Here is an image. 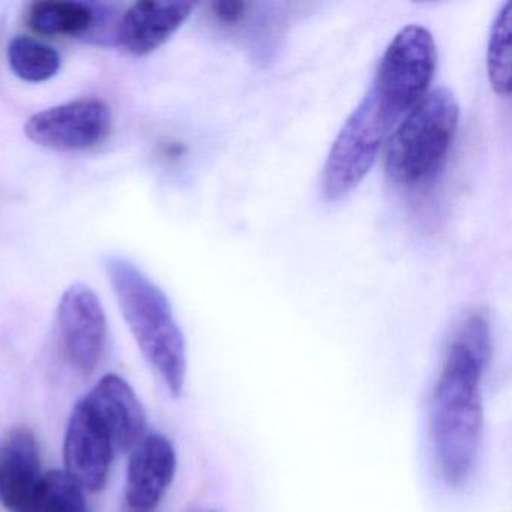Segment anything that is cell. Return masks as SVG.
Listing matches in <instances>:
<instances>
[{"instance_id": "9", "label": "cell", "mask_w": 512, "mask_h": 512, "mask_svg": "<svg viewBox=\"0 0 512 512\" xmlns=\"http://www.w3.org/2000/svg\"><path fill=\"white\" fill-rule=\"evenodd\" d=\"M112 443L82 401L77 403L65 434V473L82 490L100 491L109 479Z\"/></svg>"}, {"instance_id": "17", "label": "cell", "mask_w": 512, "mask_h": 512, "mask_svg": "<svg viewBox=\"0 0 512 512\" xmlns=\"http://www.w3.org/2000/svg\"><path fill=\"white\" fill-rule=\"evenodd\" d=\"M208 512H217V511H208Z\"/></svg>"}, {"instance_id": "2", "label": "cell", "mask_w": 512, "mask_h": 512, "mask_svg": "<svg viewBox=\"0 0 512 512\" xmlns=\"http://www.w3.org/2000/svg\"><path fill=\"white\" fill-rule=\"evenodd\" d=\"M104 266L140 352L160 374L170 395L178 398L187 377V344L169 298L139 266L124 257H107Z\"/></svg>"}, {"instance_id": "7", "label": "cell", "mask_w": 512, "mask_h": 512, "mask_svg": "<svg viewBox=\"0 0 512 512\" xmlns=\"http://www.w3.org/2000/svg\"><path fill=\"white\" fill-rule=\"evenodd\" d=\"M58 328L68 364L80 376H91L107 341L106 311L91 287L76 283L65 290L58 307Z\"/></svg>"}, {"instance_id": "14", "label": "cell", "mask_w": 512, "mask_h": 512, "mask_svg": "<svg viewBox=\"0 0 512 512\" xmlns=\"http://www.w3.org/2000/svg\"><path fill=\"white\" fill-rule=\"evenodd\" d=\"M7 55L11 70L25 82H47L61 70V56L52 46L25 35L11 40Z\"/></svg>"}, {"instance_id": "6", "label": "cell", "mask_w": 512, "mask_h": 512, "mask_svg": "<svg viewBox=\"0 0 512 512\" xmlns=\"http://www.w3.org/2000/svg\"><path fill=\"white\" fill-rule=\"evenodd\" d=\"M112 131V113L104 101L83 98L35 113L25 134L35 145L55 151H88Z\"/></svg>"}, {"instance_id": "3", "label": "cell", "mask_w": 512, "mask_h": 512, "mask_svg": "<svg viewBox=\"0 0 512 512\" xmlns=\"http://www.w3.org/2000/svg\"><path fill=\"white\" fill-rule=\"evenodd\" d=\"M460 122V106L448 88L427 92L404 116L389 140L385 170L406 190L427 187L439 175Z\"/></svg>"}, {"instance_id": "11", "label": "cell", "mask_w": 512, "mask_h": 512, "mask_svg": "<svg viewBox=\"0 0 512 512\" xmlns=\"http://www.w3.org/2000/svg\"><path fill=\"white\" fill-rule=\"evenodd\" d=\"M41 481L37 437L29 428H13L0 439V505L28 512Z\"/></svg>"}, {"instance_id": "5", "label": "cell", "mask_w": 512, "mask_h": 512, "mask_svg": "<svg viewBox=\"0 0 512 512\" xmlns=\"http://www.w3.org/2000/svg\"><path fill=\"white\" fill-rule=\"evenodd\" d=\"M395 125L377 109L370 95L353 109L332 143L322 173V193L329 202L349 196L376 163Z\"/></svg>"}, {"instance_id": "1", "label": "cell", "mask_w": 512, "mask_h": 512, "mask_svg": "<svg viewBox=\"0 0 512 512\" xmlns=\"http://www.w3.org/2000/svg\"><path fill=\"white\" fill-rule=\"evenodd\" d=\"M490 323L467 313L455 328L431 395L430 436L446 484H464L475 467L484 430L482 379L490 358Z\"/></svg>"}, {"instance_id": "16", "label": "cell", "mask_w": 512, "mask_h": 512, "mask_svg": "<svg viewBox=\"0 0 512 512\" xmlns=\"http://www.w3.org/2000/svg\"><path fill=\"white\" fill-rule=\"evenodd\" d=\"M28 512H89L83 490L62 470L43 476Z\"/></svg>"}, {"instance_id": "15", "label": "cell", "mask_w": 512, "mask_h": 512, "mask_svg": "<svg viewBox=\"0 0 512 512\" xmlns=\"http://www.w3.org/2000/svg\"><path fill=\"white\" fill-rule=\"evenodd\" d=\"M512 0H508L491 26L487 49V71L491 88L499 95L511 92Z\"/></svg>"}, {"instance_id": "13", "label": "cell", "mask_w": 512, "mask_h": 512, "mask_svg": "<svg viewBox=\"0 0 512 512\" xmlns=\"http://www.w3.org/2000/svg\"><path fill=\"white\" fill-rule=\"evenodd\" d=\"M28 23L35 32L49 37H77L94 26L95 14L89 5L65 0L35 2L28 10Z\"/></svg>"}, {"instance_id": "10", "label": "cell", "mask_w": 512, "mask_h": 512, "mask_svg": "<svg viewBox=\"0 0 512 512\" xmlns=\"http://www.w3.org/2000/svg\"><path fill=\"white\" fill-rule=\"evenodd\" d=\"M82 403L107 434L115 451H127L139 442L146 424L145 409L127 380L107 374Z\"/></svg>"}, {"instance_id": "12", "label": "cell", "mask_w": 512, "mask_h": 512, "mask_svg": "<svg viewBox=\"0 0 512 512\" xmlns=\"http://www.w3.org/2000/svg\"><path fill=\"white\" fill-rule=\"evenodd\" d=\"M191 2H137L128 8L116 31L119 47L134 56L160 49L193 13Z\"/></svg>"}, {"instance_id": "8", "label": "cell", "mask_w": 512, "mask_h": 512, "mask_svg": "<svg viewBox=\"0 0 512 512\" xmlns=\"http://www.w3.org/2000/svg\"><path fill=\"white\" fill-rule=\"evenodd\" d=\"M176 451L161 434H149L134 445L128 464V512H155L175 479Z\"/></svg>"}, {"instance_id": "4", "label": "cell", "mask_w": 512, "mask_h": 512, "mask_svg": "<svg viewBox=\"0 0 512 512\" xmlns=\"http://www.w3.org/2000/svg\"><path fill=\"white\" fill-rule=\"evenodd\" d=\"M436 64V43L431 32L419 25L406 26L386 47L367 94L397 127L427 94Z\"/></svg>"}]
</instances>
